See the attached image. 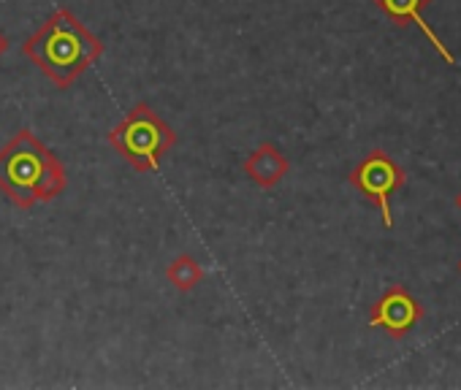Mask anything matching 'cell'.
<instances>
[{
  "label": "cell",
  "instance_id": "obj_3",
  "mask_svg": "<svg viewBox=\"0 0 461 390\" xmlns=\"http://www.w3.org/2000/svg\"><path fill=\"white\" fill-rule=\"evenodd\" d=\"M106 141L133 171L149 173L160 168L163 157L176 144V133L149 103H136L106 133Z\"/></svg>",
  "mask_w": 461,
  "mask_h": 390
},
{
  "label": "cell",
  "instance_id": "obj_6",
  "mask_svg": "<svg viewBox=\"0 0 461 390\" xmlns=\"http://www.w3.org/2000/svg\"><path fill=\"white\" fill-rule=\"evenodd\" d=\"M242 168H245V173H248L258 187L272 190V187H277V184L288 176L291 160H288L275 144L264 141L261 146H256V149L245 157Z\"/></svg>",
  "mask_w": 461,
  "mask_h": 390
},
{
  "label": "cell",
  "instance_id": "obj_1",
  "mask_svg": "<svg viewBox=\"0 0 461 390\" xmlns=\"http://www.w3.org/2000/svg\"><path fill=\"white\" fill-rule=\"evenodd\" d=\"M68 173L63 160L31 130L23 128L0 149V192L17 207L33 209L50 204L66 190Z\"/></svg>",
  "mask_w": 461,
  "mask_h": 390
},
{
  "label": "cell",
  "instance_id": "obj_9",
  "mask_svg": "<svg viewBox=\"0 0 461 390\" xmlns=\"http://www.w3.org/2000/svg\"><path fill=\"white\" fill-rule=\"evenodd\" d=\"M9 52V36L6 33H0V58H4Z\"/></svg>",
  "mask_w": 461,
  "mask_h": 390
},
{
  "label": "cell",
  "instance_id": "obj_8",
  "mask_svg": "<svg viewBox=\"0 0 461 390\" xmlns=\"http://www.w3.org/2000/svg\"><path fill=\"white\" fill-rule=\"evenodd\" d=\"M166 279L174 290L179 293H190L193 288H198V282L203 279V269L193 255H176L168 266H166Z\"/></svg>",
  "mask_w": 461,
  "mask_h": 390
},
{
  "label": "cell",
  "instance_id": "obj_5",
  "mask_svg": "<svg viewBox=\"0 0 461 390\" xmlns=\"http://www.w3.org/2000/svg\"><path fill=\"white\" fill-rule=\"evenodd\" d=\"M423 317V306L404 285H391L369 312V328H380L391 339H404Z\"/></svg>",
  "mask_w": 461,
  "mask_h": 390
},
{
  "label": "cell",
  "instance_id": "obj_4",
  "mask_svg": "<svg viewBox=\"0 0 461 390\" xmlns=\"http://www.w3.org/2000/svg\"><path fill=\"white\" fill-rule=\"evenodd\" d=\"M404 168L385 155L383 149H372L348 176V182L369 199L380 212H383V226L391 231L393 228V212H391V195L404 187Z\"/></svg>",
  "mask_w": 461,
  "mask_h": 390
},
{
  "label": "cell",
  "instance_id": "obj_2",
  "mask_svg": "<svg viewBox=\"0 0 461 390\" xmlns=\"http://www.w3.org/2000/svg\"><path fill=\"white\" fill-rule=\"evenodd\" d=\"M104 41L68 9H58L47 17V22L23 44V55L31 58L60 90H68L104 55Z\"/></svg>",
  "mask_w": 461,
  "mask_h": 390
},
{
  "label": "cell",
  "instance_id": "obj_7",
  "mask_svg": "<svg viewBox=\"0 0 461 390\" xmlns=\"http://www.w3.org/2000/svg\"><path fill=\"white\" fill-rule=\"evenodd\" d=\"M429 4V0H375V6L391 20V22H396V25H404V22H412V25H418L420 28V33L431 41V47L439 52V58L445 60V63H450V66H456V58L450 55V49L442 44V39L426 25V20L420 17V9Z\"/></svg>",
  "mask_w": 461,
  "mask_h": 390
},
{
  "label": "cell",
  "instance_id": "obj_11",
  "mask_svg": "<svg viewBox=\"0 0 461 390\" xmlns=\"http://www.w3.org/2000/svg\"><path fill=\"white\" fill-rule=\"evenodd\" d=\"M458 271H461V263H458Z\"/></svg>",
  "mask_w": 461,
  "mask_h": 390
},
{
  "label": "cell",
  "instance_id": "obj_10",
  "mask_svg": "<svg viewBox=\"0 0 461 390\" xmlns=\"http://www.w3.org/2000/svg\"><path fill=\"white\" fill-rule=\"evenodd\" d=\"M456 209H458V212H461V192H458V195H456Z\"/></svg>",
  "mask_w": 461,
  "mask_h": 390
}]
</instances>
